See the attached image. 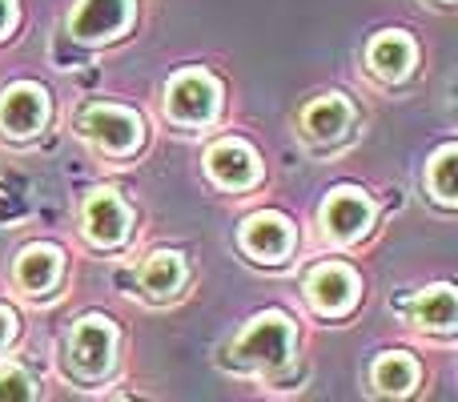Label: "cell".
<instances>
[{
	"label": "cell",
	"instance_id": "obj_1",
	"mask_svg": "<svg viewBox=\"0 0 458 402\" xmlns=\"http://www.w3.org/2000/svg\"><path fill=\"white\" fill-rule=\"evenodd\" d=\"M293 322L277 310H266L258 314L233 342H229L222 366L233 374H277L282 366H290L293 358Z\"/></svg>",
	"mask_w": 458,
	"mask_h": 402
},
{
	"label": "cell",
	"instance_id": "obj_6",
	"mask_svg": "<svg viewBox=\"0 0 458 402\" xmlns=\"http://www.w3.org/2000/svg\"><path fill=\"white\" fill-rule=\"evenodd\" d=\"M81 226H85V237L101 250H113L129 237V205L117 198L113 190H97L89 193L85 210H81Z\"/></svg>",
	"mask_w": 458,
	"mask_h": 402
},
{
	"label": "cell",
	"instance_id": "obj_16",
	"mask_svg": "<svg viewBox=\"0 0 458 402\" xmlns=\"http://www.w3.org/2000/svg\"><path fill=\"white\" fill-rule=\"evenodd\" d=\"M406 310H411V318L422 326V330H435V334H451L454 330L458 302H454L451 286H430V290L414 294Z\"/></svg>",
	"mask_w": 458,
	"mask_h": 402
},
{
	"label": "cell",
	"instance_id": "obj_2",
	"mask_svg": "<svg viewBox=\"0 0 458 402\" xmlns=\"http://www.w3.org/2000/svg\"><path fill=\"white\" fill-rule=\"evenodd\" d=\"M113 366H117V326L101 314L81 318L64 338V374L81 387H97L113 374Z\"/></svg>",
	"mask_w": 458,
	"mask_h": 402
},
{
	"label": "cell",
	"instance_id": "obj_19",
	"mask_svg": "<svg viewBox=\"0 0 458 402\" xmlns=\"http://www.w3.org/2000/svg\"><path fill=\"white\" fill-rule=\"evenodd\" d=\"M454 158H458L454 145H446V150L430 161V174H427L430 190H435V198L443 205H454Z\"/></svg>",
	"mask_w": 458,
	"mask_h": 402
},
{
	"label": "cell",
	"instance_id": "obj_17",
	"mask_svg": "<svg viewBox=\"0 0 458 402\" xmlns=\"http://www.w3.org/2000/svg\"><path fill=\"white\" fill-rule=\"evenodd\" d=\"M182 286H185V258L182 253L157 250L141 266V290L149 294V298L165 302V298H174V294H182Z\"/></svg>",
	"mask_w": 458,
	"mask_h": 402
},
{
	"label": "cell",
	"instance_id": "obj_23",
	"mask_svg": "<svg viewBox=\"0 0 458 402\" xmlns=\"http://www.w3.org/2000/svg\"><path fill=\"white\" fill-rule=\"evenodd\" d=\"M443 4H451V0H443Z\"/></svg>",
	"mask_w": 458,
	"mask_h": 402
},
{
	"label": "cell",
	"instance_id": "obj_7",
	"mask_svg": "<svg viewBox=\"0 0 458 402\" xmlns=\"http://www.w3.org/2000/svg\"><path fill=\"white\" fill-rule=\"evenodd\" d=\"M133 21V0H81L69 21V32L77 40H113Z\"/></svg>",
	"mask_w": 458,
	"mask_h": 402
},
{
	"label": "cell",
	"instance_id": "obj_5",
	"mask_svg": "<svg viewBox=\"0 0 458 402\" xmlns=\"http://www.w3.org/2000/svg\"><path fill=\"white\" fill-rule=\"evenodd\" d=\"M306 298L326 318L350 314L358 302V274L350 266H342V261H326L306 278Z\"/></svg>",
	"mask_w": 458,
	"mask_h": 402
},
{
	"label": "cell",
	"instance_id": "obj_3",
	"mask_svg": "<svg viewBox=\"0 0 458 402\" xmlns=\"http://www.w3.org/2000/svg\"><path fill=\"white\" fill-rule=\"evenodd\" d=\"M77 129H81L85 141H93L97 150L113 153V158L133 153L137 145H141V137H145L141 117L129 113V109H121V105H89V109H81Z\"/></svg>",
	"mask_w": 458,
	"mask_h": 402
},
{
	"label": "cell",
	"instance_id": "obj_13",
	"mask_svg": "<svg viewBox=\"0 0 458 402\" xmlns=\"http://www.w3.org/2000/svg\"><path fill=\"white\" fill-rule=\"evenodd\" d=\"M350 125H354V109H350V101L338 93L318 97V101L306 105V113H301V133L322 145L342 141V137L350 133Z\"/></svg>",
	"mask_w": 458,
	"mask_h": 402
},
{
	"label": "cell",
	"instance_id": "obj_12",
	"mask_svg": "<svg viewBox=\"0 0 458 402\" xmlns=\"http://www.w3.org/2000/svg\"><path fill=\"white\" fill-rule=\"evenodd\" d=\"M322 221H326V234L338 237V242H354L370 229L374 221V205L370 198H362L358 190H334L330 201L322 210Z\"/></svg>",
	"mask_w": 458,
	"mask_h": 402
},
{
	"label": "cell",
	"instance_id": "obj_10",
	"mask_svg": "<svg viewBox=\"0 0 458 402\" xmlns=\"http://www.w3.org/2000/svg\"><path fill=\"white\" fill-rule=\"evenodd\" d=\"M242 250L253 261H285L293 250V226L282 213H253L242 226Z\"/></svg>",
	"mask_w": 458,
	"mask_h": 402
},
{
	"label": "cell",
	"instance_id": "obj_18",
	"mask_svg": "<svg viewBox=\"0 0 458 402\" xmlns=\"http://www.w3.org/2000/svg\"><path fill=\"white\" fill-rule=\"evenodd\" d=\"M0 402H40V382L24 366H0Z\"/></svg>",
	"mask_w": 458,
	"mask_h": 402
},
{
	"label": "cell",
	"instance_id": "obj_22",
	"mask_svg": "<svg viewBox=\"0 0 458 402\" xmlns=\"http://www.w3.org/2000/svg\"><path fill=\"white\" fill-rule=\"evenodd\" d=\"M121 402H133V398H121Z\"/></svg>",
	"mask_w": 458,
	"mask_h": 402
},
{
	"label": "cell",
	"instance_id": "obj_4",
	"mask_svg": "<svg viewBox=\"0 0 458 402\" xmlns=\"http://www.w3.org/2000/svg\"><path fill=\"white\" fill-rule=\"evenodd\" d=\"M217 101H222V89L201 69L177 73L165 89V113L174 121H182V125H206V121H214Z\"/></svg>",
	"mask_w": 458,
	"mask_h": 402
},
{
	"label": "cell",
	"instance_id": "obj_11",
	"mask_svg": "<svg viewBox=\"0 0 458 402\" xmlns=\"http://www.w3.org/2000/svg\"><path fill=\"white\" fill-rule=\"evenodd\" d=\"M206 169L217 185L225 190H250L261 177V166L253 158V150L245 141H217L214 150L206 153Z\"/></svg>",
	"mask_w": 458,
	"mask_h": 402
},
{
	"label": "cell",
	"instance_id": "obj_8",
	"mask_svg": "<svg viewBox=\"0 0 458 402\" xmlns=\"http://www.w3.org/2000/svg\"><path fill=\"white\" fill-rule=\"evenodd\" d=\"M48 121V97L37 85H13L0 93V129L8 137H32Z\"/></svg>",
	"mask_w": 458,
	"mask_h": 402
},
{
	"label": "cell",
	"instance_id": "obj_21",
	"mask_svg": "<svg viewBox=\"0 0 458 402\" xmlns=\"http://www.w3.org/2000/svg\"><path fill=\"white\" fill-rule=\"evenodd\" d=\"M13 16H16V4L13 0H0V37H4V29L13 24Z\"/></svg>",
	"mask_w": 458,
	"mask_h": 402
},
{
	"label": "cell",
	"instance_id": "obj_20",
	"mask_svg": "<svg viewBox=\"0 0 458 402\" xmlns=\"http://www.w3.org/2000/svg\"><path fill=\"white\" fill-rule=\"evenodd\" d=\"M13 338H16V314L0 306V350H4Z\"/></svg>",
	"mask_w": 458,
	"mask_h": 402
},
{
	"label": "cell",
	"instance_id": "obj_9",
	"mask_svg": "<svg viewBox=\"0 0 458 402\" xmlns=\"http://www.w3.org/2000/svg\"><path fill=\"white\" fill-rule=\"evenodd\" d=\"M422 382V366L414 355L406 350H382L370 363V390L386 402H403L419 390Z\"/></svg>",
	"mask_w": 458,
	"mask_h": 402
},
{
	"label": "cell",
	"instance_id": "obj_15",
	"mask_svg": "<svg viewBox=\"0 0 458 402\" xmlns=\"http://www.w3.org/2000/svg\"><path fill=\"white\" fill-rule=\"evenodd\" d=\"M366 61L382 81H403L414 64V40L406 32H378L366 48Z\"/></svg>",
	"mask_w": 458,
	"mask_h": 402
},
{
	"label": "cell",
	"instance_id": "obj_14",
	"mask_svg": "<svg viewBox=\"0 0 458 402\" xmlns=\"http://www.w3.org/2000/svg\"><path fill=\"white\" fill-rule=\"evenodd\" d=\"M61 282V250L56 245H29L16 258V286L24 294H53Z\"/></svg>",
	"mask_w": 458,
	"mask_h": 402
}]
</instances>
